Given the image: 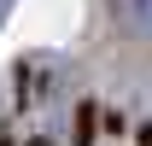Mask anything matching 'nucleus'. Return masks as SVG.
Returning a JSON list of instances; mask_svg holds the SVG:
<instances>
[{"label": "nucleus", "mask_w": 152, "mask_h": 146, "mask_svg": "<svg viewBox=\"0 0 152 146\" xmlns=\"http://www.w3.org/2000/svg\"><path fill=\"white\" fill-rule=\"evenodd\" d=\"M111 6H117V23L134 41H152V0H111Z\"/></svg>", "instance_id": "f257e3e1"}, {"label": "nucleus", "mask_w": 152, "mask_h": 146, "mask_svg": "<svg viewBox=\"0 0 152 146\" xmlns=\"http://www.w3.org/2000/svg\"><path fill=\"white\" fill-rule=\"evenodd\" d=\"M12 6H18V0H0V23H6V12H12Z\"/></svg>", "instance_id": "f03ea898"}, {"label": "nucleus", "mask_w": 152, "mask_h": 146, "mask_svg": "<svg viewBox=\"0 0 152 146\" xmlns=\"http://www.w3.org/2000/svg\"><path fill=\"white\" fill-rule=\"evenodd\" d=\"M140 146H152V123H146V128H140Z\"/></svg>", "instance_id": "7ed1b4c3"}]
</instances>
